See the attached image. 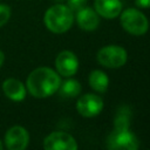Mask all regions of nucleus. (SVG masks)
<instances>
[{
  "label": "nucleus",
  "mask_w": 150,
  "mask_h": 150,
  "mask_svg": "<svg viewBox=\"0 0 150 150\" xmlns=\"http://www.w3.org/2000/svg\"><path fill=\"white\" fill-rule=\"evenodd\" d=\"M61 79L59 73L48 67H39L30 71L26 81L28 93L36 98L49 97L60 87Z\"/></svg>",
  "instance_id": "obj_1"
},
{
  "label": "nucleus",
  "mask_w": 150,
  "mask_h": 150,
  "mask_svg": "<svg viewBox=\"0 0 150 150\" xmlns=\"http://www.w3.org/2000/svg\"><path fill=\"white\" fill-rule=\"evenodd\" d=\"M43 22L48 30L55 34H62L73 26L74 13L68 6L57 4L46 11Z\"/></svg>",
  "instance_id": "obj_2"
},
{
  "label": "nucleus",
  "mask_w": 150,
  "mask_h": 150,
  "mask_svg": "<svg viewBox=\"0 0 150 150\" xmlns=\"http://www.w3.org/2000/svg\"><path fill=\"white\" fill-rule=\"evenodd\" d=\"M122 27L132 35H143L148 32L149 22L146 16L138 9L128 8L121 14Z\"/></svg>",
  "instance_id": "obj_3"
},
{
  "label": "nucleus",
  "mask_w": 150,
  "mask_h": 150,
  "mask_svg": "<svg viewBox=\"0 0 150 150\" xmlns=\"http://www.w3.org/2000/svg\"><path fill=\"white\" fill-rule=\"evenodd\" d=\"M107 146L112 150H136L138 141L128 128H115L107 138Z\"/></svg>",
  "instance_id": "obj_4"
},
{
  "label": "nucleus",
  "mask_w": 150,
  "mask_h": 150,
  "mask_svg": "<svg viewBox=\"0 0 150 150\" xmlns=\"http://www.w3.org/2000/svg\"><path fill=\"white\" fill-rule=\"evenodd\" d=\"M127 52L123 47L110 45L101 48L97 53V61L107 68H120L127 62Z\"/></svg>",
  "instance_id": "obj_5"
},
{
  "label": "nucleus",
  "mask_w": 150,
  "mask_h": 150,
  "mask_svg": "<svg viewBox=\"0 0 150 150\" xmlns=\"http://www.w3.org/2000/svg\"><path fill=\"white\" fill-rule=\"evenodd\" d=\"M46 150H76L77 143L75 138L64 131H54L43 139Z\"/></svg>",
  "instance_id": "obj_6"
},
{
  "label": "nucleus",
  "mask_w": 150,
  "mask_h": 150,
  "mask_svg": "<svg viewBox=\"0 0 150 150\" xmlns=\"http://www.w3.org/2000/svg\"><path fill=\"white\" fill-rule=\"evenodd\" d=\"M29 143V134L21 125L11 127L5 134V145L8 150H25Z\"/></svg>",
  "instance_id": "obj_7"
},
{
  "label": "nucleus",
  "mask_w": 150,
  "mask_h": 150,
  "mask_svg": "<svg viewBox=\"0 0 150 150\" xmlns=\"http://www.w3.org/2000/svg\"><path fill=\"white\" fill-rule=\"evenodd\" d=\"M76 109L81 116L94 117L102 111L103 101L100 96L95 94H84L77 100Z\"/></svg>",
  "instance_id": "obj_8"
},
{
  "label": "nucleus",
  "mask_w": 150,
  "mask_h": 150,
  "mask_svg": "<svg viewBox=\"0 0 150 150\" xmlns=\"http://www.w3.org/2000/svg\"><path fill=\"white\" fill-rule=\"evenodd\" d=\"M55 67L59 75H62L64 77H70L75 75L79 69L77 56L70 50H63L56 56Z\"/></svg>",
  "instance_id": "obj_9"
},
{
  "label": "nucleus",
  "mask_w": 150,
  "mask_h": 150,
  "mask_svg": "<svg viewBox=\"0 0 150 150\" xmlns=\"http://www.w3.org/2000/svg\"><path fill=\"white\" fill-rule=\"evenodd\" d=\"M76 22L79 27L83 30H95L100 25V18L95 9L91 7H83L77 11L76 14Z\"/></svg>",
  "instance_id": "obj_10"
},
{
  "label": "nucleus",
  "mask_w": 150,
  "mask_h": 150,
  "mask_svg": "<svg viewBox=\"0 0 150 150\" xmlns=\"http://www.w3.org/2000/svg\"><path fill=\"white\" fill-rule=\"evenodd\" d=\"M2 91L9 100L15 102L25 100L27 95V88L25 84L20 80L13 77H9L2 82Z\"/></svg>",
  "instance_id": "obj_11"
},
{
  "label": "nucleus",
  "mask_w": 150,
  "mask_h": 150,
  "mask_svg": "<svg viewBox=\"0 0 150 150\" xmlns=\"http://www.w3.org/2000/svg\"><path fill=\"white\" fill-rule=\"evenodd\" d=\"M95 11L105 19H114L122 12V2L120 0H95Z\"/></svg>",
  "instance_id": "obj_12"
},
{
  "label": "nucleus",
  "mask_w": 150,
  "mask_h": 150,
  "mask_svg": "<svg viewBox=\"0 0 150 150\" xmlns=\"http://www.w3.org/2000/svg\"><path fill=\"white\" fill-rule=\"evenodd\" d=\"M89 84L97 93H105L109 86V79L102 70H93L89 75Z\"/></svg>",
  "instance_id": "obj_13"
},
{
  "label": "nucleus",
  "mask_w": 150,
  "mask_h": 150,
  "mask_svg": "<svg viewBox=\"0 0 150 150\" xmlns=\"http://www.w3.org/2000/svg\"><path fill=\"white\" fill-rule=\"evenodd\" d=\"M57 90L63 97H75L81 93V84L77 80L68 79L60 83Z\"/></svg>",
  "instance_id": "obj_14"
},
{
  "label": "nucleus",
  "mask_w": 150,
  "mask_h": 150,
  "mask_svg": "<svg viewBox=\"0 0 150 150\" xmlns=\"http://www.w3.org/2000/svg\"><path fill=\"white\" fill-rule=\"evenodd\" d=\"M11 14H12L11 7L8 5L0 4V27L5 26L8 22L9 18H11Z\"/></svg>",
  "instance_id": "obj_15"
},
{
  "label": "nucleus",
  "mask_w": 150,
  "mask_h": 150,
  "mask_svg": "<svg viewBox=\"0 0 150 150\" xmlns=\"http://www.w3.org/2000/svg\"><path fill=\"white\" fill-rule=\"evenodd\" d=\"M87 2H88V0H68V1H67V4H68L67 6H68L73 12H77V11H80L81 8L86 7Z\"/></svg>",
  "instance_id": "obj_16"
},
{
  "label": "nucleus",
  "mask_w": 150,
  "mask_h": 150,
  "mask_svg": "<svg viewBox=\"0 0 150 150\" xmlns=\"http://www.w3.org/2000/svg\"><path fill=\"white\" fill-rule=\"evenodd\" d=\"M135 4L141 8H149L150 7V0H135Z\"/></svg>",
  "instance_id": "obj_17"
},
{
  "label": "nucleus",
  "mask_w": 150,
  "mask_h": 150,
  "mask_svg": "<svg viewBox=\"0 0 150 150\" xmlns=\"http://www.w3.org/2000/svg\"><path fill=\"white\" fill-rule=\"evenodd\" d=\"M4 62H5V53L0 49V67L4 64Z\"/></svg>",
  "instance_id": "obj_18"
},
{
  "label": "nucleus",
  "mask_w": 150,
  "mask_h": 150,
  "mask_svg": "<svg viewBox=\"0 0 150 150\" xmlns=\"http://www.w3.org/2000/svg\"><path fill=\"white\" fill-rule=\"evenodd\" d=\"M2 149V143H1V141H0V150Z\"/></svg>",
  "instance_id": "obj_19"
}]
</instances>
